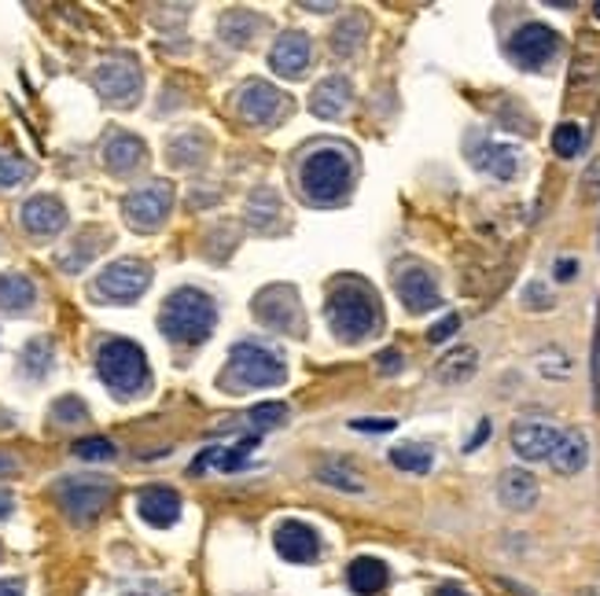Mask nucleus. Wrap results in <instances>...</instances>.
<instances>
[{"label": "nucleus", "instance_id": "obj_1", "mask_svg": "<svg viewBox=\"0 0 600 596\" xmlns=\"http://www.w3.org/2000/svg\"><path fill=\"white\" fill-rule=\"evenodd\" d=\"M324 313H329L332 331L343 342H362L368 336H376L384 324V310L376 291L368 288L365 280H354V277H346L332 288Z\"/></svg>", "mask_w": 600, "mask_h": 596}, {"label": "nucleus", "instance_id": "obj_2", "mask_svg": "<svg viewBox=\"0 0 600 596\" xmlns=\"http://www.w3.org/2000/svg\"><path fill=\"white\" fill-rule=\"evenodd\" d=\"M214 321H218L214 299L199 288H177L174 295L163 302V313H159L163 336L177 342V347L203 342L210 331H214Z\"/></svg>", "mask_w": 600, "mask_h": 596}, {"label": "nucleus", "instance_id": "obj_3", "mask_svg": "<svg viewBox=\"0 0 600 596\" xmlns=\"http://www.w3.org/2000/svg\"><path fill=\"white\" fill-rule=\"evenodd\" d=\"M299 184L310 203H340L354 184V162L343 148H318L307 155L299 170Z\"/></svg>", "mask_w": 600, "mask_h": 596}, {"label": "nucleus", "instance_id": "obj_4", "mask_svg": "<svg viewBox=\"0 0 600 596\" xmlns=\"http://www.w3.org/2000/svg\"><path fill=\"white\" fill-rule=\"evenodd\" d=\"M97 372L119 397H130L147 386V358L130 339H108L97 350Z\"/></svg>", "mask_w": 600, "mask_h": 596}, {"label": "nucleus", "instance_id": "obj_5", "mask_svg": "<svg viewBox=\"0 0 600 596\" xmlns=\"http://www.w3.org/2000/svg\"><path fill=\"white\" fill-rule=\"evenodd\" d=\"M152 284V266L141 258H119L111 261L103 273L92 280V295L103 302H114V306H125V302H136Z\"/></svg>", "mask_w": 600, "mask_h": 596}, {"label": "nucleus", "instance_id": "obj_6", "mask_svg": "<svg viewBox=\"0 0 600 596\" xmlns=\"http://www.w3.org/2000/svg\"><path fill=\"white\" fill-rule=\"evenodd\" d=\"M229 375H233L240 386H280L288 380V369H284V361L269 347H262V342H240V347H233V353H229Z\"/></svg>", "mask_w": 600, "mask_h": 596}, {"label": "nucleus", "instance_id": "obj_7", "mask_svg": "<svg viewBox=\"0 0 600 596\" xmlns=\"http://www.w3.org/2000/svg\"><path fill=\"white\" fill-rule=\"evenodd\" d=\"M170 206H174V188L166 181H155L147 188H136L122 199V214L130 228L136 233H155L166 217H170Z\"/></svg>", "mask_w": 600, "mask_h": 596}, {"label": "nucleus", "instance_id": "obj_8", "mask_svg": "<svg viewBox=\"0 0 600 596\" xmlns=\"http://www.w3.org/2000/svg\"><path fill=\"white\" fill-rule=\"evenodd\" d=\"M56 497L74 522H92L111 505V483H103V479H59Z\"/></svg>", "mask_w": 600, "mask_h": 596}, {"label": "nucleus", "instance_id": "obj_9", "mask_svg": "<svg viewBox=\"0 0 600 596\" xmlns=\"http://www.w3.org/2000/svg\"><path fill=\"white\" fill-rule=\"evenodd\" d=\"M509 59L523 70H542L556 52H560V34L545 23H527L509 37Z\"/></svg>", "mask_w": 600, "mask_h": 596}, {"label": "nucleus", "instance_id": "obj_10", "mask_svg": "<svg viewBox=\"0 0 600 596\" xmlns=\"http://www.w3.org/2000/svg\"><path fill=\"white\" fill-rule=\"evenodd\" d=\"M395 291L409 313H431L442 306L435 277H431L424 266H416V261H402V266L395 269Z\"/></svg>", "mask_w": 600, "mask_h": 596}, {"label": "nucleus", "instance_id": "obj_11", "mask_svg": "<svg viewBox=\"0 0 600 596\" xmlns=\"http://www.w3.org/2000/svg\"><path fill=\"white\" fill-rule=\"evenodd\" d=\"M97 92L111 108H133L141 97V70L130 59H108L97 67Z\"/></svg>", "mask_w": 600, "mask_h": 596}, {"label": "nucleus", "instance_id": "obj_12", "mask_svg": "<svg viewBox=\"0 0 600 596\" xmlns=\"http://www.w3.org/2000/svg\"><path fill=\"white\" fill-rule=\"evenodd\" d=\"M262 435H244L233 446H210L203 449L192 464H188V475H203V472H244L251 464V453L258 449Z\"/></svg>", "mask_w": 600, "mask_h": 596}, {"label": "nucleus", "instance_id": "obj_13", "mask_svg": "<svg viewBox=\"0 0 600 596\" xmlns=\"http://www.w3.org/2000/svg\"><path fill=\"white\" fill-rule=\"evenodd\" d=\"M255 313H258V321H266L269 328H277V331H302L295 288H266L255 299Z\"/></svg>", "mask_w": 600, "mask_h": 596}, {"label": "nucleus", "instance_id": "obj_14", "mask_svg": "<svg viewBox=\"0 0 600 596\" xmlns=\"http://www.w3.org/2000/svg\"><path fill=\"white\" fill-rule=\"evenodd\" d=\"M273 541H277V552L288 563H313L321 556L318 530L307 527V522H299V519H284L277 527V535H273Z\"/></svg>", "mask_w": 600, "mask_h": 596}, {"label": "nucleus", "instance_id": "obj_15", "mask_svg": "<svg viewBox=\"0 0 600 596\" xmlns=\"http://www.w3.org/2000/svg\"><path fill=\"white\" fill-rule=\"evenodd\" d=\"M310 59H313V45H310L307 34H299V30L284 34L269 52V67L277 70L280 78H291V81H299L302 75H307Z\"/></svg>", "mask_w": 600, "mask_h": 596}, {"label": "nucleus", "instance_id": "obj_16", "mask_svg": "<svg viewBox=\"0 0 600 596\" xmlns=\"http://www.w3.org/2000/svg\"><path fill=\"white\" fill-rule=\"evenodd\" d=\"M556 442H560V427L553 424H538V420H523L512 427V449L523 460H549Z\"/></svg>", "mask_w": 600, "mask_h": 596}, {"label": "nucleus", "instance_id": "obj_17", "mask_svg": "<svg viewBox=\"0 0 600 596\" xmlns=\"http://www.w3.org/2000/svg\"><path fill=\"white\" fill-rule=\"evenodd\" d=\"M236 108H240V114H244L247 122L269 125V122L280 114L284 97L269 86V81H258V78H255V81H247V86L236 92Z\"/></svg>", "mask_w": 600, "mask_h": 596}, {"label": "nucleus", "instance_id": "obj_18", "mask_svg": "<svg viewBox=\"0 0 600 596\" xmlns=\"http://www.w3.org/2000/svg\"><path fill=\"white\" fill-rule=\"evenodd\" d=\"M136 511H141V519L147 527L166 530L181 519V497H177V490L147 486V490H141V497H136Z\"/></svg>", "mask_w": 600, "mask_h": 596}, {"label": "nucleus", "instance_id": "obj_19", "mask_svg": "<svg viewBox=\"0 0 600 596\" xmlns=\"http://www.w3.org/2000/svg\"><path fill=\"white\" fill-rule=\"evenodd\" d=\"M67 225V206L56 195H34L23 203V228L34 236H56Z\"/></svg>", "mask_w": 600, "mask_h": 596}, {"label": "nucleus", "instance_id": "obj_20", "mask_svg": "<svg viewBox=\"0 0 600 596\" xmlns=\"http://www.w3.org/2000/svg\"><path fill=\"white\" fill-rule=\"evenodd\" d=\"M147 159V148L141 137H133V133H114V137L103 144V166H108L111 173H133L136 166H144Z\"/></svg>", "mask_w": 600, "mask_h": 596}, {"label": "nucleus", "instance_id": "obj_21", "mask_svg": "<svg viewBox=\"0 0 600 596\" xmlns=\"http://www.w3.org/2000/svg\"><path fill=\"white\" fill-rule=\"evenodd\" d=\"M354 100V89L346 78H324L318 89H313L310 97V111L318 114V119L332 122V119H343L346 108H351Z\"/></svg>", "mask_w": 600, "mask_h": 596}, {"label": "nucleus", "instance_id": "obj_22", "mask_svg": "<svg viewBox=\"0 0 600 596\" xmlns=\"http://www.w3.org/2000/svg\"><path fill=\"white\" fill-rule=\"evenodd\" d=\"M471 162H476L482 173L498 177V181H512V177L520 173V151L509 148V144L479 140L476 151H471Z\"/></svg>", "mask_w": 600, "mask_h": 596}, {"label": "nucleus", "instance_id": "obj_23", "mask_svg": "<svg viewBox=\"0 0 600 596\" xmlns=\"http://www.w3.org/2000/svg\"><path fill=\"white\" fill-rule=\"evenodd\" d=\"M498 497L504 508L527 511V508H534V501H538V479L531 472H523V468H509L498 483Z\"/></svg>", "mask_w": 600, "mask_h": 596}, {"label": "nucleus", "instance_id": "obj_24", "mask_svg": "<svg viewBox=\"0 0 600 596\" xmlns=\"http://www.w3.org/2000/svg\"><path fill=\"white\" fill-rule=\"evenodd\" d=\"M586 460H589V442H586V435H582V431H560V442H556L553 457H549L553 472H560V475H578V472L586 468Z\"/></svg>", "mask_w": 600, "mask_h": 596}, {"label": "nucleus", "instance_id": "obj_25", "mask_svg": "<svg viewBox=\"0 0 600 596\" xmlns=\"http://www.w3.org/2000/svg\"><path fill=\"white\" fill-rule=\"evenodd\" d=\"M387 578H391V571L376 556H357L351 563V571H346V582H351V589L357 596H376L387 585Z\"/></svg>", "mask_w": 600, "mask_h": 596}, {"label": "nucleus", "instance_id": "obj_26", "mask_svg": "<svg viewBox=\"0 0 600 596\" xmlns=\"http://www.w3.org/2000/svg\"><path fill=\"white\" fill-rule=\"evenodd\" d=\"M476 369H479V350L476 347H454L435 364V380L446 383V386H457V383L471 380Z\"/></svg>", "mask_w": 600, "mask_h": 596}, {"label": "nucleus", "instance_id": "obj_27", "mask_svg": "<svg viewBox=\"0 0 600 596\" xmlns=\"http://www.w3.org/2000/svg\"><path fill=\"white\" fill-rule=\"evenodd\" d=\"M37 302V288L34 280L23 273H4L0 277V310L8 313H26Z\"/></svg>", "mask_w": 600, "mask_h": 596}, {"label": "nucleus", "instance_id": "obj_28", "mask_svg": "<svg viewBox=\"0 0 600 596\" xmlns=\"http://www.w3.org/2000/svg\"><path fill=\"white\" fill-rule=\"evenodd\" d=\"M103 239H108V236H103L100 228H86V233H81V236L70 244L67 255L59 258V266L67 269V273H78V269H86V266H89V258L100 250L97 244H103Z\"/></svg>", "mask_w": 600, "mask_h": 596}, {"label": "nucleus", "instance_id": "obj_29", "mask_svg": "<svg viewBox=\"0 0 600 596\" xmlns=\"http://www.w3.org/2000/svg\"><path fill=\"white\" fill-rule=\"evenodd\" d=\"M391 464H395V468H402V472L427 475V472H431V464H435V453H431L427 446H420V442H405V446L391 449Z\"/></svg>", "mask_w": 600, "mask_h": 596}, {"label": "nucleus", "instance_id": "obj_30", "mask_svg": "<svg viewBox=\"0 0 600 596\" xmlns=\"http://www.w3.org/2000/svg\"><path fill=\"white\" fill-rule=\"evenodd\" d=\"M365 41V15H346V23L332 34V52L335 56H354Z\"/></svg>", "mask_w": 600, "mask_h": 596}, {"label": "nucleus", "instance_id": "obj_31", "mask_svg": "<svg viewBox=\"0 0 600 596\" xmlns=\"http://www.w3.org/2000/svg\"><path fill=\"white\" fill-rule=\"evenodd\" d=\"M288 416H291V409L284 402H262V405H255V409H247V424L255 427V435H262V431L280 427Z\"/></svg>", "mask_w": 600, "mask_h": 596}, {"label": "nucleus", "instance_id": "obj_32", "mask_svg": "<svg viewBox=\"0 0 600 596\" xmlns=\"http://www.w3.org/2000/svg\"><path fill=\"white\" fill-rule=\"evenodd\" d=\"M207 148H210V140L203 137V133H185V137H177L170 144V159L177 166H192V162L203 159Z\"/></svg>", "mask_w": 600, "mask_h": 596}, {"label": "nucleus", "instance_id": "obj_33", "mask_svg": "<svg viewBox=\"0 0 600 596\" xmlns=\"http://www.w3.org/2000/svg\"><path fill=\"white\" fill-rule=\"evenodd\" d=\"M318 479H321V483L335 486V490H346V494H362V490H365L362 475L351 472L346 464H324L321 472H318Z\"/></svg>", "mask_w": 600, "mask_h": 596}, {"label": "nucleus", "instance_id": "obj_34", "mask_svg": "<svg viewBox=\"0 0 600 596\" xmlns=\"http://www.w3.org/2000/svg\"><path fill=\"white\" fill-rule=\"evenodd\" d=\"M48 364H52V342L48 339H34L23 350V372L30 375V380H41V375L48 372Z\"/></svg>", "mask_w": 600, "mask_h": 596}, {"label": "nucleus", "instance_id": "obj_35", "mask_svg": "<svg viewBox=\"0 0 600 596\" xmlns=\"http://www.w3.org/2000/svg\"><path fill=\"white\" fill-rule=\"evenodd\" d=\"M34 177V166H30L26 159H19V155H8L0 151V188H15Z\"/></svg>", "mask_w": 600, "mask_h": 596}, {"label": "nucleus", "instance_id": "obj_36", "mask_svg": "<svg viewBox=\"0 0 600 596\" xmlns=\"http://www.w3.org/2000/svg\"><path fill=\"white\" fill-rule=\"evenodd\" d=\"M582 130H578L575 122H564L560 130L553 133V148H556V155H560V159H575L578 151H582Z\"/></svg>", "mask_w": 600, "mask_h": 596}, {"label": "nucleus", "instance_id": "obj_37", "mask_svg": "<svg viewBox=\"0 0 600 596\" xmlns=\"http://www.w3.org/2000/svg\"><path fill=\"white\" fill-rule=\"evenodd\" d=\"M74 457H81V460H111L114 457V442H108V438H81V442H74Z\"/></svg>", "mask_w": 600, "mask_h": 596}, {"label": "nucleus", "instance_id": "obj_38", "mask_svg": "<svg viewBox=\"0 0 600 596\" xmlns=\"http://www.w3.org/2000/svg\"><path fill=\"white\" fill-rule=\"evenodd\" d=\"M52 416H56L59 424H78L86 420V405L78 402V397H63V402H56V409H52Z\"/></svg>", "mask_w": 600, "mask_h": 596}, {"label": "nucleus", "instance_id": "obj_39", "mask_svg": "<svg viewBox=\"0 0 600 596\" xmlns=\"http://www.w3.org/2000/svg\"><path fill=\"white\" fill-rule=\"evenodd\" d=\"M457 328H460V317H457V313H449V317H442V321L435 324V328L427 331V339H431V342H442V339L454 336Z\"/></svg>", "mask_w": 600, "mask_h": 596}, {"label": "nucleus", "instance_id": "obj_40", "mask_svg": "<svg viewBox=\"0 0 600 596\" xmlns=\"http://www.w3.org/2000/svg\"><path fill=\"white\" fill-rule=\"evenodd\" d=\"M402 353H398V350H384L380 353V372L384 375H398V372H402Z\"/></svg>", "mask_w": 600, "mask_h": 596}, {"label": "nucleus", "instance_id": "obj_41", "mask_svg": "<svg viewBox=\"0 0 600 596\" xmlns=\"http://www.w3.org/2000/svg\"><path fill=\"white\" fill-rule=\"evenodd\" d=\"M351 427H354V431H373V435H387V431H395V420H354Z\"/></svg>", "mask_w": 600, "mask_h": 596}, {"label": "nucleus", "instance_id": "obj_42", "mask_svg": "<svg viewBox=\"0 0 600 596\" xmlns=\"http://www.w3.org/2000/svg\"><path fill=\"white\" fill-rule=\"evenodd\" d=\"M575 273H578V261H575V258L556 261V280H571Z\"/></svg>", "mask_w": 600, "mask_h": 596}, {"label": "nucleus", "instance_id": "obj_43", "mask_svg": "<svg viewBox=\"0 0 600 596\" xmlns=\"http://www.w3.org/2000/svg\"><path fill=\"white\" fill-rule=\"evenodd\" d=\"M0 596H23V582H15V578L0 582Z\"/></svg>", "mask_w": 600, "mask_h": 596}, {"label": "nucleus", "instance_id": "obj_44", "mask_svg": "<svg viewBox=\"0 0 600 596\" xmlns=\"http://www.w3.org/2000/svg\"><path fill=\"white\" fill-rule=\"evenodd\" d=\"M15 468H19V464H15V457H8L4 449H0V475H12Z\"/></svg>", "mask_w": 600, "mask_h": 596}, {"label": "nucleus", "instance_id": "obj_45", "mask_svg": "<svg viewBox=\"0 0 600 596\" xmlns=\"http://www.w3.org/2000/svg\"><path fill=\"white\" fill-rule=\"evenodd\" d=\"M593 383H597V394H600V336H597V350H593Z\"/></svg>", "mask_w": 600, "mask_h": 596}, {"label": "nucleus", "instance_id": "obj_46", "mask_svg": "<svg viewBox=\"0 0 600 596\" xmlns=\"http://www.w3.org/2000/svg\"><path fill=\"white\" fill-rule=\"evenodd\" d=\"M487 435H490V424L482 420V424H479V435H476V438H471V442H468V453H471V449H476V446H479V442H482V438H487Z\"/></svg>", "mask_w": 600, "mask_h": 596}, {"label": "nucleus", "instance_id": "obj_47", "mask_svg": "<svg viewBox=\"0 0 600 596\" xmlns=\"http://www.w3.org/2000/svg\"><path fill=\"white\" fill-rule=\"evenodd\" d=\"M435 596H468L465 589H460V585H438V593Z\"/></svg>", "mask_w": 600, "mask_h": 596}, {"label": "nucleus", "instance_id": "obj_48", "mask_svg": "<svg viewBox=\"0 0 600 596\" xmlns=\"http://www.w3.org/2000/svg\"><path fill=\"white\" fill-rule=\"evenodd\" d=\"M8 511H12V497H8V494H0V519H4Z\"/></svg>", "mask_w": 600, "mask_h": 596}, {"label": "nucleus", "instance_id": "obj_49", "mask_svg": "<svg viewBox=\"0 0 600 596\" xmlns=\"http://www.w3.org/2000/svg\"><path fill=\"white\" fill-rule=\"evenodd\" d=\"M125 596H163V593H155V589H136V593H125Z\"/></svg>", "mask_w": 600, "mask_h": 596}, {"label": "nucleus", "instance_id": "obj_50", "mask_svg": "<svg viewBox=\"0 0 600 596\" xmlns=\"http://www.w3.org/2000/svg\"><path fill=\"white\" fill-rule=\"evenodd\" d=\"M593 12H597V19H600V4H593Z\"/></svg>", "mask_w": 600, "mask_h": 596}]
</instances>
